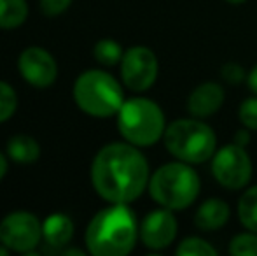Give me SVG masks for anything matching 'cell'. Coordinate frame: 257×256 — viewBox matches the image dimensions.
Here are the masks:
<instances>
[{
    "mask_svg": "<svg viewBox=\"0 0 257 256\" xmlns=\"http://www.w3.org/2000/svg\"><path fill=\"white\" fill-rule=\"evenodd\" d=\"M151 168L140 147L130 142H110L91 163V185L110 204H130L149 186Z\"/></svg>",
    "mask_w": 257,
    "mask_h": 256,
    "instance_id": "1",
    "label": "cell"
},
{
    "mask_svg": "<svg viewBox=\"0 0 257 256\" xmlns=\"http://www.w3.org/2000/svg\"><path fill=\"white\" fill-rule=\"evenodd\" d=\"M139 223L128 204H112L89 221L86 247L95 256H126L133 251L139 237Z\"/></svg>",
    "mask_w": 257,
    "mask_h": 256,
    "instance_id": "2",
    "label": "cell"
},
{
    "mask_svg": "<svg viewBox=\"0 0 257 256\" xmlns=\"http://www.w3.org/2000/svg\"><path fill=\"white\" fill-rule=\"evenodd\" d=\"M147 190L158 205L172 211H184L200 197L201 179L191 163L175 160L161 165L151 174Z\"/></svg>",
    "mask_w": 257,
    "mask_h": 256,
    "instance_id": "3",
    "label": "cell"
},
{
    "mask_svg": "<svg viewBox=\"0 0 257 256\" xmlns=\"http://www.w3.org/2000/svg\"><path fill=\"white\" fill-rule=\"evenodd\" d=\"M163 142L175 160L200 165L212 160L217 151V135L213 128L200 118H180L166 125Z\"/></svg>",
    "mask_w": 257,
    "mask_h": 256,
    "instance_id": "4",
    "label": "cell"
},
{
    "mask_svg": "<svg viewBox=\"0 0 257 256\" xmlns=\"http://www.w3.org/2000/svg\"><path fill=\"white\" fill-rule=\"evenodd\" d=\"M115 116L122 139L137 147H151L165 135V113L158 102L146 97L124 100Z\"/></svg>",
    "mask_w": 257,
    "mask_h": 256,
    "instance_id": "5",
    "label": "cell"
},
{
    "mask_svg": "<svg viewBox=\"0 0 257 256\" xmlns=\"http://www.w3.org/2000/svg\"><path fill=\"white\" fill-rule=\"evenodd\" d=\"M74 100L81 111L93 118L115 116L124 102L119 81L105 70H86L75 79Z\"/></svg>",
    "mask_w": 257,
    "mask_h": 256,
    "instance_id": "6",
    "label": "cell"
},
{
    "mask_svg": "<svg viewBox=\"0 0 257 256\" xmlns=\"http://www.w3.org/2000/svg\"><path fill=\"white\" fill-rule=\"evenodd\" d=\"M252 172L254 165L247 147L234 142L222 146L212 156V176L224 190H245L252 179Z\"/></svg>",
    "mask_w": 257,
    "mask_h": 256,
    "instance_id": "7",
    "label": "cell"
},
{
    "mask_svg": "<svg viewBox=\"0 0 257 256\" xmlns=\"http://www.w3.org/2000/svg\"><path fill=\"white\" fill-rule=\"evenodd\" d=\"M42 239V225L32 212L16 211L0 223V242L18 253H32Z\"/></svg>",
    "mask_w": 257,
    "mask_h": 256,
    "instance_id": "8",
    "label": "cell"
},
{
    "mask_svg": "<svg viewBox=\"0 0 257 256\" xmlns=\"http://www.w3.org/2000/svg\"><path fill=\"white\" fill-rule=\"evenodd\" d=\"M159 74L158 56L147 46H132L121 60V77L126 88L142 93L153 88Z\"/></svg>",
    "mask_w": 257,
    "mask_h": 256,
    "instance_id": "9",
    "label": "cell"
},
{
    "mask_svg": "<svg viewBox=\"0 0 257 256\" xmlns=\"http://www.w3.org/2000/svg\"><path fill=\"white\" fill-rule=\"evenodd\" d=\"M173 212L175 211L159 205V209L151 211L144 218L139 228V237L147 249L163 251L175 242L179 233V221Z\"/></svg>",
    "mask_w": 257,
    "mask_h": 256,
    "instance_id": "10",
    "label": "cell"
},
{
    "mask_svg": "<svg viewBox=\"0 0 257 256\" xmlns=\"http://www.w3.org/2000/svg\"><path fill=\"white\" fill-rule=\"evenodd\" d=\"M18 68H20L21 77L35 88H48L56 81L58 75L54 58L39 46H32L21 53L18 60Z\"/></svg>",
    "mask_w": 257,
    "mask_h": 256,
    "instance_id": "11",
    "label": "cell"
},
{
    "mask_svg": "<svg viewBox=\"0 0 257 256\" xmlns=\"http://www.w3.org/2000/svg\"><path fill=\"white\" fill-rule=\"evenodd\" d=\"M224 99H226V90L222 84L215 81H205L198 84L187 97V113L194 118L206 120L222 107Z\"/></svg>",
    "mask_w": 257,
    "mask_h": 256,
    "instance_id": "12",
    "label": "cell"
},
{
    "mask_svg": "<svg viewBox=\"0 0 257 256\" xmlns=\"http://www.w3.org/2000/svg\"><path fill=\"white\" fill-rule=\"evenodd\" d=\"M74 237V223L67 214H51L46 218L44 225H42V239H44V251L48 254L58 253L65 249L68 242Z\"/></svg>",
    "mask_w": 257,
    "mask_h": 256,
    "instance_id": "13",
    "label": "cell"
},
{
    "mask_svg": "<svg viewBox=\"0 0 257 256\" xmlns=\"http://www.w3.org/2000/svg\"><path fill=\"white\" fill-rule=\"evenodd\" d=\"M231 218V209L226 200L219 197L206 198L194 212V226L200 232H217L224 228Z\"/></svg>",
    "mask_w": 257,
    "mask_h": 256,
    "instance_id": "14",
    "label": "cell"
},
{
    "mask_svg": "<svg viewBox=\"0 0 257 256\" xmlns=\"http://www.w3.org/2000/svg\"><path fill=\"white\" fill-rule=\"evenodd\" d=\"M7 156L16 163H34L41 156V146L30 135H14L7 142Z\"/></svg>",
    "mask_w": 257,
    "mask_h": 256,
    "instance_id": "15",
    "label": "cell"
},
{
    "mask_svg": "<svg viewBox=\"0 0 257 256\" xmlns=\"http://www.w3.org/2000/svg\"><path fill=\"white\" fill-rule=\"evenodd\" d=\"M236 214L243 228L257 233V185L245 188L236 205Z\"/></svg>",
    "mask_w": 257,
    "mask_h": 256,
    "instance_id": "16",
    "label": "cell"
},
{
    "mask_svg": "<svg viewBox=\"0 0 257 256\" xmlns=\"http://www.w3.org/2000/svg\"><path fill=\"white\" fill-rule=\"evenodd\" d=\"M27 0H0V28H18L27 21Z\"/></svg>",
    "mask_w": 257,
    "mask_h": 256,
    "instance_id": "17",
    "label": "cell"
},
{
    "mask_svg": "<svg viewBox=\"0 0 257 256\" xmlns=\"http://www.w3.org/2000/svg\"><path fill=\"white\" fill-rule=\"evenodd\" d=\"M93 55H95V60L103 67H114V65L121 63L122 60V51L121 44L114 39H102L95 44L93 48Z\"/></svg>",
    "mask_w": 257,
    "mask_h": 256,
    "instance_id": "18",
    "label": "cell"
},
{
    "mask_svg": "<svg viewBox=\"0 0 257 256\" xmlns=\"http://www.w3.org/2000/svg\"><path fill=\"white\" fill-rule=\"evenodd\" d=\"M177 256H217L219 251L208 242L198 235H189L179 242L175 249Z\"/></svg>",
    "mask_w": 257,
    "mask_h": 256,
    "instance_id": "19",
    "label": "cell"
},
{
    "mask_svg": "<svg viewBox=\"0 0 257 256\" xmlns=\"http://www.w3.org/2000/svg\"><path fill=\"white\" fill-rule=\"evenodd\" d=\"M229 253L233 256H257V233L255 232H241L231 239Z\"/></svg>",
    "mask_w": 257,
    "mask_h": 256,
    "instance_id": "20",
    "label": "cell"
},
{
    "mask_svg": "<svg viewBox=\"0 0 257 256\" xmlns=\"http://www.w3.org/2000/svg\"><path fill=\"white\" fill-rule=\"evenodd\" d=\"M18 107V95L13 90V86L0 81V123L13 118Z\"/></svg>",
    "mask_w": 257,
    "mask_h": 256,
    "instance_id": "21",
    "label": "cell"
},
{
    "mask_svg": "<svg viewBox=\"0 0 257 256\" xmlns=\"http://www.w3.org/2000/svg\"><path fill=\"white\" fill-rule=\"evenodd\" d=\"M238 120L241 127L257 132V95L245 99L238 107Z\"/></svg>",
    "mask_w": 257,
    "mask_h": 256,
    "instance_id": "22",
    "label": "cell"
},
{
    "mask_svg": "<svg viewBox=\"0 0 257 256\" xmlns=\"http://www.w3.org/2000/svg\"><path fill=\"white\" fill-rule=\"evenodd\" d=\"M248 72L243 68V65L236 62H227L220 68V77L227 82V84H240V82L247 81Z\"/></svg>",
    "mask_w": 257,
    "mask_h": 256,
    "instance_id": "23",
    "label": "cell"
},
{
    "mask_svg": "<svg viewBox=\"0 0 257 256\" xmlns=\"http://www.w3.org/2000/svg\"><path fill=\"white\" fill-rule=\"evenodd\" d=\"M39 4H41L42 13H44L46 16L53 18V16H60L61 13H65V11L70 7L72 0H39Z\"/></svg>",
    "mask_w": 257,
    "mask_h": 256,
    "instance_id": "24",
    "label": "cell"
},
{
    "mask_svg": "<svg viewBox=\"0 0 257 256\" xmlns=\"http://www.w3.org/2000/svg\"><path fill=\"white\" fill-rule=\"evenodd\" d=\"M250 132L252 130H248V128H240V130H236V133H234V137H233V142L234 144H238V146H243V147H247L248 144H250Z\"/></svg>",
    "mask_w": 257,
    "mask_h": 256,
    "instance_id": "25",
    "label": "cell"
},
{
    "mask_svg": "<svg viewBox=\"0 0 257 256\" xmlns=\"http://www.w3.org/2000/svg\"><path fill=\"white\" fill-rule=\"evenodd\" d=\"M247 84H248V88H250V92L254 93V95H257V63L250 68V70H248Z\"/></svg>",
    "mask_w": 257,
    "mask_h": 256,
    "instance_id": "26",
    "label": "cell"
},
{
    "mask_svg": "<svg viewBox=\"0 0 257 256\" xmlns=\"http://www.w3.org/2000/svg\"><path fill=\"white\" fill-rule=\"evenodd\" d=\"M61 254L63 256H70V254H77V256H84L86 253L82 249H75V247H70V249H68V247H65L63 251H61Z\"/></svg>",
    "mask_w": 257,
    "mask_h": 256,
    "instance_id": "27",
    "label": "cell"
},
{
    "mask_svg": "<svg viewBox=\"0 0 257 256\" xmlns=\"http://www.w3.org/2000/svg\"><path fill=\"white\" fill-rule=\"evenodd\" d=\"M6 172H7V158L0 153V179L6 176Z\"/></svg>",
    "mask_w": 257,
    "mask_h": 256,
    "instance_id": "28",
    "label": "cell"
},
{
    "mask_svg": "<svg viewBox=\"0 0 257 256\" xmlns=\"http://www.w3.org/2000/svg\"><path fill=\"white\" fill-rule=\"evenodd\" d=\"M227 4H231V6H241V4H245L247 0H226Z\"/></svg>",
    "mask_w": 257,
    "mask_h": 256,
    "instance_id": "29",
    "label": "cell"
},
{
    "mask_svg": "<svg viewBox=\"0 0 257 256\" xmlns=\"http://www.w3.org/2000/svg\"><path fill=\"white\" fill-rule=\"evenodd\" d=\"M7 253H9V247H0V256H7Z\"/></svg>",
    "mask_w": 257,
    "mask_h": 256,
    "instance_id": "30",
    "label": "cell"
}]
</instances>
